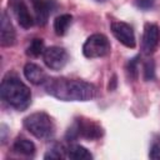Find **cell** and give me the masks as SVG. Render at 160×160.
<instances>
[{
  "instance_id": "obj_1",
  "label": "cell",
  "mask_w": 160,
  "mask_h": 160,
  "mask_svg": "<svg viewBox=\"0 0 160 160\" xmlns=\"http://www.w3.org/2000/svg\"><path fill=\"white\" fill-rule=\"evenodd\" d=\"M45 91L62 101H89L96 96V88L86 81L51 78L44 82Z\"/></svg>"
},
{
  "instance_id": "obj_2",
  "label": "cell",
  "mask_w": 160,
  "mask_h": 160,
  "mask_svg": "<svg viewBox=\"0 0 160 160\" xmlns=\"http://www.w3.org/2000/svg\"><path fill=\"white\" fill-rule=\"evenodd\" d=\"M0 95L5 102L16 110H25L31 102L30 89L14 75H8L2 79Z\"/></svg>"
},
{
  "instance_id": "obj_3",
  "label": "cell",
  "mask_w": 160,
  "mask_h": 160,
  "mask_svg": "<svg viewBox=\"0 0 160 160\" xmlns=\"http://www.w3.org/2000/svg\"><path fill=\"white\" fill-rule=\"evenodd\" d=\"M25 129L38 139L48 140L54 134V124L51 118L45 112H34L24 119Z\"/></svg>"
},
{
  "instance_id": "obj_4",
  "label": "cell",
  "mask_w": 160,
  "mask_h": 160,
  "mask_svg": "<svg viewBox=\"0 0 160 160\" xmlns=\"http://www.w3.org/2000/svg\"><path fill=\"white\" fill-rule=\"evenodd\" d=\"M102 135V129L96 122L88 119H76L66 131V139L69 141L84 138L88 140L99 139Z\"/></svg>"
},
{
  "instance_id": "obj_5",
  "label": "cell",
  "mask_w": 160,
  "mask_h": 160,
  "mask_svg": "<svg viewBox=\"0 0 160 160\" xmlns=\"http://www.w3.org/2000/svg\"><path fill=\"white\" fill-rule=\"evenodd\" d=\"M109 52H110V41L104 34L90 35L82 45V54L88 59L102 58Z\"/></svg>"
},
{
  "instance_id": "obj_6",
  "label": "cell",
  "mask_w": 160,
  "mask_h": 160,
  "mask_svg": "<svg viewBox=\"0 0 160 160\" xmlns=\"http://www.w3.org/2000/svg\"><path fill=\"white\" fill-rule=\"evenodd\" d=\"M42 59L45 65L51 69V70H61L69 60V55L68 51L64 48L60 46H50L46 48L44 54H42Z\"/></svg>"
},
{
  "instance_id": "obj_7",
  "label": "cell",
  "mask_w": 160,
  "mask_h": 160,
  "mask_svg": "<svg viewBox=\"0 0 160 160\" xmlns=\"http://www.w3.org/2000/svg\"><path fill=\"white\" fill-rule=\"evenodd\" d=\"M160 42V29L156 24H145L142 41H141V50L144 54L150 55L152 54Z\"/></svg>"
},
{
  "instance_id": "obj_8",
  "label": "cell",
  "mask_w": 160,
  "mask_h": 160,
  "mask_svg": "<svg viewBox=\"0 0 160 160\" xmlns=\"http://www.w3.org/2000/svg\"><path fill=\"white\" fill-rule=\"evenodd\" d=\"M111 31H112V35L116 38V40L121 42L124 46L130 49L135 48L136 40H135L134 30L129 24L124 21H114L111 24Z\"/></svg>"
},
{
  "instance_id": "obj_9",
  "label": "cell",
  "mask_w": 160,
  "mask_h": 160,
  "mask_svg": "<svg viewBox=\"0 0 160 160\" xmlns=\"http://www.w3.org/2000/svg\"><path fill=\"white\" fill-rule=\"evenodd\" d=\"M35 10V20L39 25H45L49 15L55 8L54 0H31Z\"/></svg>"
},
{
  "instance_id": "obj_10",
  "label": "cell",
  "mask_w": 160,
  "mask_h": 160,
  "mask_svg": "<svg viewBox=\"0 0 160 160\" xmlns=\"http://www.w3.org/2000/svg\"><path fill=\"white\" fill-rule=\"evenodd\" d=\"M0 42L2 46H11L15 44V30L6 12H2L1 15Z\"/></svg>"
},
{
  "instance_id": "obj_11",
  "label": "cell",
  "mask_w": 160,
  "mask_h": 160,
  "mask_svg": "<svg viewBox=\"0 0 160 160\" xmlns=\"http://www.w3.org/2000/svg\"><path fill=\"white\" fill-rule=\"evenodd\" d=\"M24 75L25 78L34 85H40V84H44L48 79H46V72L45 70L34 64V62H28L25 66H24Z\"/></svg>"
},
{
  "instance_id": "obj_12",
  "label": "cell",
  "mask_w": 160,
  "mask_h": 160,
  "mask_svg": "<svg viewBox=\"0 0 160 160\" xmlns=\"http://www.w3.org/2000/svg\"><path fill=\"white\" fill-rule=\"evenodd\" d=\"M14 11H15V16L16 20L19 22V25L24 29H30L34 25V19L31 16V14L29 12L28 6L22 2V1H18L14 5Z\"/></svg>"
},
{
  "instance_id": "obj_13",
  "label": "cell",
  "mask_w": 160,
  "mask_h": 160,
  "mask_svg": "<svg viewBox=\"0 0 160 160\" xmlns=\"http://www.w3.org/2000/svg\"><path fill=\"white\" fill-rule=\"evenodd\" d=\"M12 150L16 154L25 155V156H32L35 154V145L32 141L25 139V138H18L12 144Z\"/></svg>"
},
{
  "instance_id": "obj_14",
  "label": "cell",
  "mask_w": 160,
  "mask_h": 160,
  "mask_svg": "<svg viewBox=\"0 0 160 160\" xmlns=\"http://www.w3.org/2000/svg\"><path fill=\"white\" fill-rule=\"evenodd\" d=\"M66 158L72 160H90L92 159V155L86 148L78 144H71L66 148Z\"/></svg>"
},
{
  "instance_id": "obj_15",
  "label": "cell",
  "mask_w": 160,
  "mask_h": 160,
  "mask_svg": "<svg viewBox=\"0 0 160 160\" xmlns=\"http://www.w3.org/2000/svg\"><path fill=\"white\" fill-rule=\"evenodd\" d=\"M71 22H72V16L70 14H62V15H59L58 18H55V20H54L55 34L59 36L65 35L69 26L71 25Z\"/></svg>"
},
{
  "instance_id": "obj_16",
  "label": "cell",
  "mask_w": 160,
  "mask_h": 160,
  "mask_svg": "<svg viewBox=\"0 0 160 160\" xmlns=\"http://www.w3.org/2000/svg\"><path fill=\"white\" fill-rule=\"evenodd\" d=\"M44 51H45L44 40L36 38V39H34V40L29 44V46H28V49H26V55L32 56V58H36V56L44 54Z\"/></svg>"
},
{
  "instance_id": "obj_17",
  "label": "cell",
  "mask_w": 160,
  "mask_h": 160,
  "mask_svg": "<svg viewBox=\"0 0 160 160\" xmlns=\"http://www.w3.org/2000/svg\"><path fill=\"white\" fill-rule=\"evenodd\" d=\"M66 158V148H64L61 144H56L54 145L51 149H49L46 151V154L44 155V159H65Z\"/></svg>"
},
{
  "instance_id": "obj_18",
  "label": "cell",
  "mask_w": 160,
  "mask_h": 160,
  "mask_svg": "<svg viewBox=\"0 0 160 160\" xmlns=\"http://www.w3.org/2000/svg\"><path fill=\"white\" fill-rule=\"evenodd\" d=\"M138 59L139 56H135L132 59H130L126 64V72H128V76L132 80H135L138 78Z\"/></svg>"
},
{
  "instance_id": "obj_19",
  "label": "cell",
  "mask_w": 160,
  "mask_h": 160,
  "mask_svg": "<svg viewBox=\"0 0 160 160\" xmlns=\"http://www.w3.org/2000/svg\"><path fill=\"white\" fill-rule=\"evenodd\" d=\"M155 76V64L152 60H148L144 64V79L146 81L152 80Z\"/></svg>"
},
{
  "instance_id": "obj_20",
  "label": "cell",
  "mask_w": 160,
  "mask_h": 160,
  "mask_svg": "<svg viewBox=\"0 0 160 160\" xmlns=\"http://www.w3.org/2000/svg\"><path fill=\"white\" fill-rule=\"evenodd\" d=\"M149 158L154 160H160V138H156L152 141L149 151Z\"/></svg>"
},
{
  "instance_id": "obj_21",
  "label": "cell",
  "mask_w": 160,
  "mask_h": 160,
  "mask_svg": "<svg viewBox=\"0 0 160 160\" xmlns=\"http://www.w3.org/2000/svg\"><path fill=\"white\" fill-rule=\"evenodd\" d=\"M134 2L140 10H150L154 6L155 0H134Z\"/></svg>"
},
{
  "instance_id": "obj_22",
  "label": "cell",
  "mask_w": 160,
  "mask_h": 160,
  "mask_svg": "<svg viewBox=\"0 0 160 160\" xmlns=\"http://www.w3.org/2000/svg\"><path fill=\"white\" fill-rule=\"evenodd\" d=\"M6 141V126L2 124L1 125V142Z\"/></svg>"
}]
</instances>
